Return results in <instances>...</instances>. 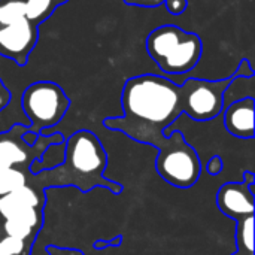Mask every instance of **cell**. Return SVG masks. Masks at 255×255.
<instances>
[{
	"label": "cell",
	"mask_w": 255,
	"mask_h": 255,
	"mask_svg": "<svg viewBox=\"0 0 255 255\" xmlns=\"http://www.w3.org/2000/svg\"><path fill=\"white\" fill-rule=\"evenodd\" d=\"M123 117L106 118L103 126L133 140L160 148L166 142L164 130L182 114L181 90L166 76L148 73L130 78L123 88Z\"/></svg>",
	"instance_id": "cell-1"
},
{
	"label": "cell",
	"mask_w": 255,
	"mask_h": 255,
	"mask_svg": "<svg viewBox=\"0 0 255 255\" xmlns=\"http://www.w3.org/2000/svg\"><path fill=\"white\" fill-rule=\"evenodd\" d=\"M64 163L55 167L40 170L30 175L31 179H39V187H76L81 191H90L96 187H103L115 194L121 193L118 182L103 176L108 155L99 137L88 130H79L64 140Z\"/></svg>",
	"instance_id": "cell-2"
},
{
	"label": "cell",
	"mask_w": 255,
	"mask_h": 255,
	"mask_svg": "<svg viewBox=\"0 0 255 255\" xmlns=\"http://www.w3.org/2000/svg\"><path fill=\"white\" fill-rule=\"evenodd\" d=\"M146 51L163 73L179 76L199 64L203 46L199 34L164 24L148 34Z\"/></svg>",
	"instance_id": "cell-3"
},
{
	"label": "cell",
	"mask_w": 255,
	"mask_h": 255,
	"mask_svg": "<svg viewBox=\"0 0 255 255\" xmlns=\"http://www.w3.org/2000/svg\"><path fill=\"white\" fill-rule=\"evenodd\" d=\"M70 100L64 90L52 81H37L25 87L21 96V111L30 121L28 131L39 134L55 127L66 115Z\"/></svg>",
	"instance_id": "cell-4"
},
{
	"label": "cell",
	"mask_w": 255,
	"mask_h": 255,
	"mask_svg": "<svg viewBox=\"0 0 255 255\" xmlns=\"http://www.w3.org/2000/svg\"><path fill=\"white\" fill-rule=\"evenodd\" d=\"M157 149L155 170L167 184L176 188H190L199 181L202 173L199 154L181 131H169L166 142Z\"/></svg>",
	"instance_id": "cell-5"
},
{
	"label": "cell",
	"mask_w": 255,
	"mask_h": 255,
	"mask_svg": "<svg viewBox=\"0 0 255 255\" xmlns=\"http://www.w3.org/2000/svg\"><path fill=\"white\" fill-rule=\"evenodd\" d=\"M232 79L233 76L217 81L188 78L179 85L182 114L200 123L211 121L221 115L224 109L223 96Z\"/></svg>",
	"instance_id": "cell-6"
},
{
	"label": "cell",
	"mask_w": 255,
	"mask_h": 255,
	"mask_svg": "<svg viewBox=\"0 0 255 255\" xmlns=\"http://www.w3.org/2000/svg\"><path fill=\"white\" fill-rule=\"evenodd\" d=\"M27 130V126L13 124L9 130L0 133V169L15 167L30 173L31 163L34 160H40L48 146L64 142V136L54 131L48 136L37 134L36 142L28 145L22 139Z\"/></svg>",
	"instance_id": "cell-7"
},
{
	"label": "cell",
	"mask_w": 255,
	"mask_h": 255,
	"mask_svg": "<svg viewBox=\"0 0 255 255\" xmlns=\"http://www.w3.org/2000/svg\"><path fill=\"white\" fill-rule=\"evenodd\" d=\"M39 25L27 18L0 25V55L18 66H25L36 46Z\"/></svg>",
	"instance_id": "cell-8"
},
{
	"label": "cell",
	"mask_w": 255,
	"mask_h": 255,
	"mask_svg": "<svg viewBox=\"0 0 255 255\" xmlns=\"http://www.w3.org/2000/svg\"><path fill=\"white\" fill-rule=\"evenodd\" d=\"M254 173L245 172L242 182H226L217 193L218 209L233 220L254 215Z\"/></svg>",
	"instance_id": "cell-9"
},
{
	"label": "cell",
	"mask_w": 255,
	"mask_h": 255,
	"mask_svg": "<svg viewBox=\"0 0 255 255\" xmlns=\"http://www.w3.org/2000/svg\"><path fill=\"white\" fill-rule=\"evenodd\" d=\"M254 97H245L226 106L221 112L226 130L239 139L254 137Z\"/></svg>",
	"instance_id": "cell-10"
},
{
	"label": "cell",
	"mask_w": 255,
	"mask_h": 255,
	"mask_svg": "<svg viewBox=\"0 0 255 255\" xmlns=\"http://www.w3.org/2000/svg\"><path fill=\"white\" fill-rule=\"evenodd\" d=\"M43 205H45V200H43L42 194L39 193V190H36L30 184L22 185L18 190L0 197V220L9 217L10 214L16 212L25 206L42 209Z\"/></svg>",
	"instance_id": "cell-11"
},
{
	"label": "cell",
	"mask_w": 255,
	"mask_h": 255,
	"mask_svg": "<svg viewBox=\"0 0 255 255\" xmlns=\"http://www.w3.org/2000/svg\"><path fill=\"white\" fill-rule=\"evenodd\" d=\"M245 97H255V76H250V78H241V76L235 78L233 76L232 82L229 84V87L226 88L224 96H223L224 108L229 106L230 103L245 99Z\"/></svg>",
	"instance_id": "cell-12"
},
{
	"label": "cell",
	"mask_w": 255,
	"mask_h": 255,
	"mask_svg": "<svg viewBox=\"0 0 255 255\" xmlns=\"http://www.w3.org/2000/svg\"><path fill=\"white\" fill-rule=\"evenodd\" d=\"M236 244L239 251L254 254V215L238 220Z\"/></svg>",
	"instance_id": "cell-13"
},
{
	"label": "cell",
	"mask_w": 255,
	"mask_h": 255,
	"mask_svg": "<svg viewBox=\"0 0 255 255\" xmlns=\"http://www.w3.org/2000/svg\"><path fill=\"white\" fill-rule=\"evenodd\" d=\"M28 175L15 167L0 169V197L6 196L22 185H27Z\"/></svg>",
	"instance_id": "cell-14"
},
{
	"label": "cell",
	"mask_w": 255,
	"mask_h": 255,
	"mask_svg": "<svg viewBox=\"0 0 255 255\" xmlns=\"http://www.w3.org/2000/svg\"><path fill=\"white\" fill-rule=\"evenodd\" d=\"M55 9L54 0H25V18L36 25L43 22Z\"/></svg>",
	"instance_id": "cell-15"
},
{
	"label": "cell",
	"mask_w": 255,
	"mask_h": 255,
	"mask_svg": "<svg viewBox=\"0 0 255 255\" xmlns=\"http://www.w3.org/2000/svg\"><path fill=\"white\" fill-rule=\"evenodd\" d=\"M25 18V0H0V25Z\"/></svg>",
	"instance_id": "cell-16"
},
{
	"label": "cell",
	"mask_w": 255,
	"mask_h": 255,
	"mask_svg": "<svg viewBox=\"0 0 255 255\" xmlns=\"http://www.w3.org/2000/svg\"><path fill=\"white\" fill-rule=\"evenodd\" d=\"M33 244L25 242L19 238L1 235L0 236V255H30Z\"/></svg>",
	"instance_id": "cell-17"
},
{
	"label": "cell",
	"mask_w": 255,
	"mask_h": 255,
	"mask_svg": "<svg viewBox=\"0 0 255 255\" xmlns=\"http://www.w3.org/2000/svg\"><path fill=\"white\" fill-rule=\"evenodd\" d=\"M166 9L172 15H181L187 9V0H164Z\"/></svg>",
	"instance_id": "cell-18"
},
{
	"label": "cell",
	"mask_w": 255,
	"mask_h": 255,
	"mask_svg": "<svg viewBox=\"0 0 255 255\" xmlns=\"http://www.w3.org/2000/svg\"><path fill=\"white\" fill-rule=\"evenodd\" d=\"M232 75H233L235 78H238V76H241V78H250V76H254V69L251 67L250 61H248L247 58H244V60L239 63L236 72H233Z\"/></svg>",
	"instance_id": "cell-19"
},
{
	"label": "cell",
	"mask_w": 255,
	"mask_h": 255,
	"mask_svg": "<svg viewBox=\"0 0 255 255\" xmlns=\"http://www.w3.org/2000/svg\"><path fill=\"white\" fill-rule=\"evenodd\" d=\"M221 170H223V160H221V157L214 155V157L209 160V163H208V173L212 175V176H215V175H218Z\"/></svg>",
	"instance_id": "cell-20"
},
{
	"label": "cell",
	"mask_w": 255,
	"mask_h": 255,
	"mask_svg": "<svg viewBox=\"0 0 255 255\" xmlns=\"http://www.w3.org/2000/svg\"><path fill=\"white\" fill-rule=\"evenodd\" d=\"M124 3L130 6H140V7H157L164 3V0H124Z\"/></svg>",
	"instance_id": "cell-21"
},
{
	"label": "cell",
	"mask_w": 255,
	"mask_h": 255,
	"mask_svg": "<svg viewBox=\"0 0 255 255\" xmlns=\"http://www.w3.org/2000/svg\"><path fill=\"white\" fill-rule=\"evenodd\" d=\"M10 99H12V96H10V93L7 91V88L4 87V84H3V81L0 79V112L9 105V102H10Z\"/></svg>",
	"instance_id": "cell-22"
},
{
	"label": "cell",
	"mask_w": 255,
	"mask_h": 255,
	"mask_svg": "<svg viewBox=\"0 0 255 255\" xmlns=\"http://www.w3.org/2000/svg\"><path fill=\"white\" fill-rule=\"evenodd\" d=\"M46 251H48V255H82L79 251L64 250V248H58V247H48Z\"/></svg>",
	"instance_id": "cell-23"
},
{
	"label": "cell",
	"mask_w": 255,
	"mask_h": 255,
	"mask_svg": "<svg viewBox=\"0 0 255 255\" xmlns=\"http://www.w3.org/2000/svg\"><path fill=\"white\" fill-rule=\"evenodd\" d=\"M66 1H69V0H54V3L57 4V7H58L60 4H63V3H66Z\"/></svg>",
	"instance_id": "cell-24"
},
{
	"label": "cell",
	"mask_w": 255,
	"mask_h": 255,
	"mask_svg": "<svg viewBox=\"0 0 255 255\" xmlns=\"http://www.w3.org/2000/svg\"><path fill=\"white\" fill-rule=\"evenodd\" d=\"M233 255H254V254H247V253H244V251H239V250H238V251H236Z\"/></svg>",
	"instance_id": "cell-25"
}]
</instances>
